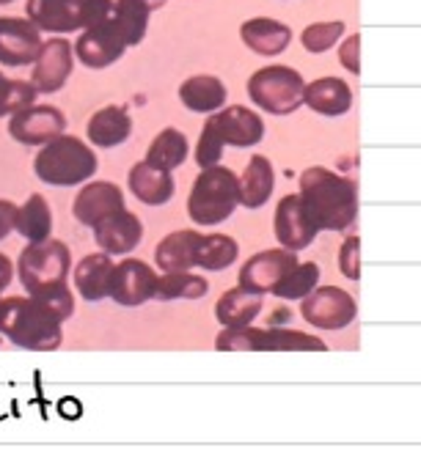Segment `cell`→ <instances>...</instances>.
Instances as JSON below:
<instances>
[{"label": "cell", "instance_id": "1", "mask_svg": "<svg viewBox=\"0 0 421 467\" xmlns=\"http://www.w3.org/2000/svg\"><path fill=\"white\" fill-rule=\"evenodd\" d=\"M303 206L320 231H347L358 217V187L322 165L306 168L300 176Z\"/></svg>", "mask_w": 421, "mask_h": 467}, {"label": "cell", "instance_id": "2", "mask_svg": "<svg viewBox=\"0 0 421 467\" xmlns=\"http://www.w3.org/2000/svg\"><path fill=\"white\" fill-rule=\"evenodd\" d=\"M0 333L28 352H56L64 344L61 322H56L34 297L0 300Z\"/></svg>", "mask_w": 421, "mask_h": 467}, {"label": "cell", "instance_id": "3", "mask_svg": "<svg viewBox=\"0 0 421 467\" xmlns=\"http://www.w3.org/2000/svg\"><path fill=\"white\" fill-rule=\"evenodd\" d=\"M237 206H243V198H240V179L235 171L216 165L195 176L187 195V214L195 225L209 228L226 223L237 212Z\"/></svg>", "mask_w": 421, "mask_h": 467}, {"label": "cell", "instance_id": "4", "mask_svg": "<svg viewBox=\"0 0 421 467\" xmlns=\"http://www.w3.org/2000/svg\"><path fill=\"white\" fill-rule=\"evenodd\" d=\"M34 173L53 187H75L97 173V154L80 138L61 135L58 140L39 149Z\"/></svg>", "mask_w": 421, "mask_h": 467}, {"label": "cell", "instance_id": "5", "mask_svg": "<svg viewBox=\"0 0 421 467\" xmlns=\"http://www.w3.org/2000/svg\"><path fill=\"white\" fill-rule=\"evenodd\" d=\"M216 349L218 352H328V344L314 333L251 325V327L218 333Z\"/></svg>", "mask_w": 421, "mask_h": 467}, {"label": "cell", "instance_id": "6", "mask_svg": "<svg viewBox=\"0 0 421 467\" xmlns=\"http://www.w3.org/2000/svg\"><path fill=\"white\" fill-rule=\"evenodd\" d=\"M72 267V254L61 240L47 243H31L23 248L17 259V275L20 284L28 289V295H39L53 286H64Z\"/></svg>", "mask_w": 421, "mask_h": 467}, {"label": "cell", "instance_id": "7", "mask_svg": "<svg viewBox=\"0 0 421 467\" xmlns=\"http://www.w3.org/2000/svg\"><path fill=\"white\" fill-rule=\"evenodd\" d=\"M251 99L273 116H289L306 102V83L289 67H265L248 80Z\"/></svg>", "mask_w": 421, "mask_h": 467}, {"label": "cell", "instance_id": "8", "mask_svg": "<svg viewBox=\"0 0 421 467\" xmlns=\"http://www.w3.org/2000/svg\"><path fill=\"white\" fill-rule=\"evenodd\" d=\"M300 317L314 330L333 333V330H344V327H350L355 322L358 306H355V297L347 289L320 286L314 295H309L300 303Z\"/></svg>", "mask_w": 421, "mask_h": 467}, {"label": "cell", "instance_id": "9", "mask_svg": "<svg viewBox=\"0 0 421 467\" xmlns=\"http://www.w3.org/2000/svg\"><path fill=\"white\" fill-rule=\"evenodd\" d=\"M273 234L284 251H306L314 245L320 228L314 225V220L309 217L303 198L300 195H284L276 206L273 214Z\"/></svg>", "mask_w": 421, "mask_h": 467}, {"label": "cell", "instance_id": "10", "mask_svg": "<svg viewBox=\"0 0 421 467\" xmlns=\"http://www.w3.org/2000/svg\"><path fill=\"white\" fill-rule=\"evenodd\" d=\"M298 256L292 251H284V248H270V251H259L254 254L243 267H240V289L257 295V297H265L268 292H273L281 278L298 267Z\"/></svg>", "mask_w": 421, "mask_h": 467}, {"label": "cell", "instance_id": "11", "mask_svg": "<svg viewBox=\"0 0 421 467\" xmlns=\"http://www.w3.org/2000/svg\"><path fill=\"white\" fill-rule=\"evenodd\" d=\"M67 130V116L53 105H31L12 116L9 135L23 146H47Z\"/></svg>", "mask_w": 421, "mask_h": 467}, {"label": "cell", "instance_id": "12", "mask_svg": "<svg viewBox=\"0 0 421 467\" xmlns=\"http://www.w3.org/2000/svg\"><path fill=\"white\" fill-rule=\"evenodd\" d=\"M42 45V31L31 20L0 17V64L4 67L37 64Z\"/></svg>", "mask_w": 421, "mask_h": 467}, {"label": "cell", "instance_id": "13", "mask_svg": "<svg viewBox=\"0 0 421 467\" xmlns=\"http://www.w3.org/2000/svg\"><path fill=\"white\" fill-rule=\"evenodd\" d=\"M157 273L141 262V259H124L116 265V273H113V289H111V300L116 306H124V308H135V306H143L146 300H154L157 297Z\"/></svg>", "mask_w": 421, "mask_h": 467}, {"label": "cell", "instance_id": "14", "mask_svg": "<svg viewBox=\"0 0 421 467\" xmlns=\"http://www.w3.org/2000/svg\"><path fill=\"white\" fill-rule=\"evenodd\" d=\"M124 192L113 182H86L72 201V214L80 225L97 228L102 220L124 212Z\"/></svg>", "mask_w": 421, "mask_h": 467}, {"label": "cell", "instance_id": "15", "mask_svg": "<svg viewBox=\"0 0 421 467\" xmlns=\"http://www.w3.org/2000/svg\"><path fill=\"white\" fill-rule=\"evenodd\" d=\"M28 20L47 34H72L86 26V0H28Z\"/></svg>", "mask_w": 421, "mask_h": 467}, {"label": "cell", "instance_id": "16", "mask_svg": "<svg viewBox=\"0 0 421 467\" xmlns=\"http://www.w3.org/2000/svg\"><path fill=\"white\" fill-rule=\"evenodd\" d=\"M72 75V45L61 36L42 45V53L34 64L31 83L39 94H56Z\"/></svg>", "mask_w": 421, "mask_h": 467}, {"label": "cell", "instance_id": "17", "mask_svg": "<svg viewBox=\"0 0 421 467\" xmlns=\"http://www.w3.org/2000/svg\"><path fill=\"white\" fill-rule=\"evenodd\" d=\"M94 240H97L102 254H108V256H127L143 240V223H141V217L135 212L124 209V212L113 214V217L102 220L94 228Z\"/></svg>", "mask_w": 421, "mask_h": 467}, {"label": "cell", "instance_id": "18", "mask_svg": "<svg viewBox=\"0 0 421 467\" xmlns=\"http://www.w3.org/2000/svg\"><path fill=\"white\" fill-rule=\"evenodd\" d=\"M75 50H78V58H80L86 67H91V69H105V67H111L113 61L121 58V53L127 50V39H124L121 28H119L116 20H113V23H108V26L83 31V36L78 39Z\"/></svg>", "mask_w": 421, "mask_h": 467}, {"label": "cell", "instance_id": "19", "mask_svg": "<svg viewBox=\"0 0 421 467\" xmlns=\"http://www.w3.org/2000/svg\"><path fill=\"white\" fill-rule=\"evenodd\" d=\"M213 121L226 146L251 149L265 138V121L259 119V113H254L251 108H243V105L224 108L221 113L213 116Z\"/></svg>", "mask_w": 421, "mask_h": 467}, {"label": "cell", "instance_id": "20", "mask_svg": "<svg viewBox=\"0 0 421 467\" xmlns=\"http://www.w3.org/2000/svg\"><path fill=\"white\" fill-rule=\"evenodd\" d=\"M201 237H204V234L195 231V228L171 231L168 237L160 240V245L154 251V265L163 273H193Z\"/></svg>", "mask_w": 421, "mask_h": 467}, {"label": "cell", "instance_id": "21", "mask_svg": "<svg viewBox=\"0 0 421 467\" xmlns=\"http://www.w3.org/2000/svg\"><path fill=\"white\" fill-rule=\"evenodd\" d=\"M113 273L116 265L111 262L108 254H89L80 259V265L75 267V289L86 303H100L105 297H111L113 289Z\"/></svg>", "mask_w": 421, "mask_h": 467}, {"label": "cell", "instance_id": "22", "mask_svg": "<svg viewBox=\"0 0 421 467\" xmlns=\"http://www.w3.org/2000/svg\"><path fill=\"white\" fill-rule=\"evenodd\" d=\"M127 184H130V192L146 203V206H163L174 198L176 192V184H174V176L160 171V168H152L146 160L135 162L130 168V176H127Z\"/></svg>", "mask_w": 421, "mask_h": 467}, {"label": "cell", "instance_id": "23", "mask_svg": "<svg viewBox=\"0 0 421 467\" xmlns=\"http://www.w3.org/2000/svg\"><path fill=\"white\" fill-rule=\"evenodd\" d=\"M262 314V297L235 286L229 292L221 295V300L216 303V319L224 325V330H240V327H251Z\"/></svg>", "mask_w": 421, "mask_h": 467}, {"label": "cell", "instance_id": "24", "mask_svg": "<svg viewBox=\"0 0 421 467\" xmlns=\"http://www.w3.org/2000/svg\"><path fill=\"white\" fill-rule=\"evenodd\" d=\"M179 99L193 113H218L226 105V86L213 75L187 78L179 88Z\"/></svg>", "mask_w": 421, "mask_h": 467}, {"label": "cell", "instance_id": "25", "mask_svg": "<svg viewBox=\"0 0 421 467\" xmlns=\"http://www.w3.org/2000/svg\"><path fill=\"white\" fill-rule=\"evenodd\" d=\"M306 105L320 116H344L353 108V91L339 78H320L306 86Z\"/></svg>", "mask_w": 421, "mask_h": 467}, {"label": "cell", "instance_id": "26", "mask_svg": "<svg viewBox=\"0 0 421 467\" xmlns=\"http://www.w3.org/2000/svg\"><path fill=\"white\" fill-rule=\"evenodd\" d=\"M132 132V121L127 116V110L116 108V105H108L102 110H97L91 119H89V127H86V135L94 146L100 149H113V146H121Z\"/></svg>", "mask_w": 421, "mask_h": 467}, {"label": "cell", "instance_id": "27", "mask_svg": "<svg viewBox=\"0 0 421 467\" xmlns=\"http://www.w3.org/2000/svg\"><path fill=\"white\" fill-rule=\"evenodd\" d=\"M276 187V171L273 162L262 154L251 157L243 176H240V198L246 209H259L270 201Z\"/></svg>", "mask_w": 421, "mask_h": 467}, {"label": "cell", "instance_id": "28", "mask_svg": "<svg viewBox=\"0 0 421 467\" xmlns=\"http://www.w3.org/2000/svg\"><path fill=\"white\" fill-rule=\"evenodd\" d=\"M240 256V245L229 234H204L198 243V254H195V267L206 270V273H224L229 270Z\"/></svg>", "mask_w": 421, "mask_h": 467}, {"label": "cell", "instance_id": "29", "mask_svg": "<svg viewBox=\"0 0 421 467\" xmlns=\"http://www.w3.org/2000/svg\"><path fill=\"white\" fill-rule=\"evenodd\" d=\"M53 231V212L45 195H31L17 209V234L28 243H47Z\"/></svg>", "mask_w": 421, "mask_h": 467}, {"label": "cell", "instance_id": "30", "mask_svg": "<svg viewBox=\"0 0 421 467\" xmlns=\"http://www.w3.org/2000/svg\"><path fill=\"white\" fill-rule=\"evenodd\" d=\"M292 34L276 20H251L243 26V42L259 56H279L287 50Z\"/></svg>", "mask_w": 421, "mask_h": 467}, {"label": "cell", "instance_id": "31", "mask_svg": "<svg viewBox=\"0 0 421 467\" xmlns=\"http://www.w3.org/2000/svg\"><path fill=\"white\" fill-rule=\"evenodd\" d=\"M187 151H190L187 138H184L179 130L168 127V130H163V132L152 140V146H149V151H146V162H149L152 168H160V171L171 173L174 168H179V165L187 160Z\"/></svg>", "mask_w": 421, "mask_h": 467}, {"label": "cell", "instance_id": "32", "mask_svg": "<svg viewBox=\"0 0 421 467\" xmlns=\"http://www.w3.org/2000/svg\"><path fill=\"white\" fill-rule=\"evenodd\" d=\"M209 292V281L195 273H163L157 281V297L163 303L171 300H201Z\"/></svg>", "mask_w": 421, "mask_h": 467}, {"label": "cell", "instance_id": "33", "mask_svg": "<svg viewBox=\"0 0 421 467\" xmlns=\"http://www.w3.org/2000/svg\"><path fill=\"white\" fill-rule=\"evenodd\" d=\"M320 278H322L320 265H314V262H300L298 267H292V270L281 278V284L273 289V295L281 297V300H300V303H303L309 295H314V292L320 289Z\"/></svg>", "mask_w": 421, "mask_h": 467}, {"label": "cell", "instance_id": "34", "mask_svg": "<svg viewBox=\"0 0 421 467\" xmlns=\"http://www.w3.org/2000/svg\"><path fill=\"white\" fill-rule=\"evenodd\" d=\"M116 26L121 28L127 47L141 45L149 26V9L138 4V0H116Z\"/></svg>", "mask_w": 421, "mask_h": 467}, {"label": "cell", "instance_id": "35", "mask_svg": "<svg viewBox=\"0 0 421 467\" xmlns=\"http://www.w3.org/2000/svg\"><path fill=\"white\" fill-rule=\"evenodd\" d=\"M37 88L26 80H9L0 72V116H15L31 105H37Z\"/></svg>", "mask_w": 421, "mask_h": 467}, {"label": "cell", "instance_id": "36", "mask_svg": "<svg viewBox=\"0 0 421 467\" xmlns=\"http://www.w3.org/2000/svg\"><path fill=\"white\" fill-rule=\"evenodd\" d=\"M224 146L226 143H224V138H221L213 116H209L204 121V130H201V138H198V146H195V162H198V168L201 171L216 168L221 162V157H224Z\"/></svg>", "mask_w": 421, "mask_h": 467}, {"label": "cell", "instance_id": "37", "mask_svg": "<svg viewBox=\"0 0 421 467\" xmlns=\"http://www.w3.org/2000/svg\"><path fill=\"white\" fill-rule=\"evenodd\" d=\"M34 300H37L56 322H61V325H64V322L72 317V311H75V297H72V292L67 289V284H64V286L45 289V292L34 295Z\"/></svg>", "mask_w": 421, "mask_h": 467}, {"label": "cell", "instance_id": "38", "mask_svg": "<svg viewBox=\"0 0 421 467\" xmlns=\"http://www.w3.org/2000/svg\"><path fill=\"white\" fill-rule=\"evenodd\" d=\"M342 34H344V26L342 23H317V26L306 28L300 39H303V47L309 53H325L328 47L336 45V39Z\"/></svg>", "mask_w": 421, "mask_h": 467}, {"label": "cell", "instance_id": "39", "mask_svg": "<svg viewBox=\"0 0 421 467\" xmlns=\"http://www.w3.org/2000/svg\"><path fill=\"white\" fill-rule=\"evenodd\" d=\"M339 273L347 281H361V240L355 234L347 237L339 248Z\"/></svg>", "mask_w": 421, "mask_h": 467}, {"label": "cell", "instance_id": "40", "mask_svg": "<svg viewBox=\"0 0 421 467\" xmlns=\"http://www.w3.org/2000/svg\"><path fill=\"white\" fill-rule=\"evenodd\" d=\"M116 20V4L113 0H86V31L100 28Z\"/></svg>", "mask_w": 421, "mask_h": 467}, {"label": "cell", "instance_id": "41", "mask_svg": "<svg viewBox=\"0 0 421 467\" xmlns=\"http://www.w3.org/2000/svg\"><path fill=\"white\" fill-rule=\"evenodd\" d=\"M17 203L0 198V243H4L12 231H17Z\"/></svg>", "mask_w": 421, "mask_h": 467}, {"label": "cell", "instance_id": "42", "mask_svg": "<svg viewBox=\"0 0 421 467\" xmlns=\"http://www.w3.org/2000/svg\"><path fill=\"white\" fill-rule=\"evenodd\" d=\"M358 56H361V36H350V39L344 42L339 58H342V67L350 69L353 75L361 72V58H358Z\"/></svg>", "mask_w": 421, "mask_h": 467}, {"label": "cell", "instance_id": "43", "mask_svg": "<svg viewBox=\"0 0 421 467\" xmlns=\"http://www.w3.org/2000/svg\"><path fill=\"white\" fill-rule=\"evenodd\" d=\"M12 278H15V265H12L9 256L0 254V295H4V292L9 289Z\"/></svg>", "mask_w": 421, "mask_h": 467}, {"label": "cell", "instance_id": "44", "mask_svg": "<svg viewBox=\"0 0 421 467\" xmlns=\"http://www.w3.org/2000/svg\"><path fill=\"white\" fill-rule=\"evenodd\" d=\"M138 4H143V6H146V9L152 12V9H157V6H163V4H165V0H138Z\"/></svg>", "mask_w": 421, "mask_h": 467}, {"label": "cell", "instance_id": "45", "mask_svg": "<svg viewBox=\"0 0 421 467\" xmlns=\"http://www.w3.org/2000/svg\"><path fill=\"white\" fill-rule=\"evenodd\" d=\"M64 410H67V412H69V415H78V404H75V401H72V399H69V401H67V407H64Z\"/></svg>", "mask_w": 421, "mask_h": 467}, {"label": "cell", "instance_id": "46", "mask_svg": "<svg viewBox=\"0 0 421 467\" xmlns=\"http://www.w3.org/2000/svg\"><path fill=\"white\" fill-rule=\"evenodd\" d=\"M6 4H15V0H0V6H6Z\"/></svg>", "mask_w": 421, "mask_h": 467}]
</instances>
